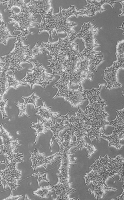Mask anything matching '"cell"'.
<instances>
[{
    "instance_id": "5",
    "label": "cell",
    "mask_w": 124,
    "mask_h": 200,
    "mask_svg": "<svg viewBox=\"0 0 124 200\" xmlns=\"http://www.w3.org/2000/svg\"><path fill=\"white\" fill-rule=\"evenodd\" d=\"M96 24L93 25L89 21L86 23H84L81 26V29L76 35V38L80 39H82L84 41L85 48L79 54V60L83 59H94L96 55L99 54L97 53H101V51H96L94 48L96 46H100L101 45L98 44V42L95 38V35L98 30V28L94 30Z\"/></svg>"
},
{
    "instance_id": "25",
    "label": "cell",
    "mask_w": 124,
    "mask_h": 200,
    "mask_svg": "<svg viewBox=\"0 0 124 200\" xmlns=\"http://www.w3.org/2000/svg\"><path fill=\"white\" fill-rule=\"evenodd\" d=\"M43 120V121L41 122L38 118L37 119L38 122L37 123L31 122L32 125L30 126V128H34L36 131V132L35 133L36 135V137L34 143V145H36L37 144L38 137L40 134L43 133L46 134V132L48 131V130L46 127L44 125V123L46 122H47L46 121Z\"/></svg>"
},
{
    "instance_id": "20",
    "label": "cell",
    "mask_w": 124,
    "mask_h": 200,
    "mask_svg": "<svg viewBox=\"0 0 124 200\" xmlns=\"http://www.w3.org/2000/svg\"><path fill=\"white\" fill-rule=\"evenodd\" d=\"M43 106L41 105L38 108V111L35 113L36 115H40L42 119L46 120L47 122L51 121L53 120L52 117H54L57 118H60V117L58 116L59 112H54L52 111L50 109L52 107L46 106L44 101H42Z\"/></svg>"
},
{
    "instance_id": "8",
    "label": "cell",
    "mask_w": 124,
    "mask_h": 200,
    "mask_svg": "<svg viewBox=\"0 0 124 200\" xmlns=\"http://www.w3.org/2000/svg\"><path fill=\"white\" fill-rule=\"evenodd\" d=\"M76 38V35H72L70 37L67 36L63 39L59 37L57 42L51 43L49 37L48 42L46 43L42 42L40 47L41 48L45 47L46 48L42 51L47 50L49 52L50 55L52 57L56 58L74 48L75 46L78 44L73 42Z\"/></svg>"
},
{
    "instance_id": "13",
    "label": "cell",
    "mask_w": 124,
    "mask_h": 200,
    "mask_svg": "<svg viewBox=\"0 0 124 200\" xmlns=\"http://www.w3.org/2000/svg\"><path fill=\"white\" fill-rule=\"evenodd\" d=\"M51 1L31 0L26 5L33 15L36 13L40 14L42 19L44 16L53 10Z\"/></svg>"
},
{
    "instance_id": "29",
    "label": "cell",
    "mask_w": 124,
    "mask_h": 200,
    "mask_svg": "<svg viewBox=\"0 0 124 200\" xmlns=\"http://www.w3.org/2000/svg\"><path fill=\"white\" fill-rule=\"evenodd\" d=\"M8 86L7 88V90L10 87H13L14 90L18 89V87L20 85L27 86V83L22 82L20 81L17 80L15 77L14 75L13 74L10 75L8 74L7 78Z\"/></svg>"
},
{
    "instance_id": "34",
    "label": "cell",
    "mask_w": 124,
    "mask_h": 200,
    "mask_svg": "<svg viewBox=\"0 0 124 200\" xmlns=\"http://www.w3.org/2000/svg\"><path fill=\"white\" fill-rule=\"evenodd\" d=\"M16 105L18 107L19 110V113L18 115V117L23 116L24 114L28 117L30 116L26 112L27 109V104L23 103H21L19 101L17 103Z\"/></svg>"
},
{
    "instance_id": "17",
    "label": "cell",
    "mask_w": 124,
    "mask_h": 200,
    "mask_svg": "<svg viewBox=\"0 0 124 200\" xmlns=\"http://www.w3.org/2000/svg\"><path fill=\"white\" fill-rule=\"evenodd\" d=\"M91 60L89 59H80L79 60V65L75 70V72L78 73L82 81L88 79L90 81L92 80L94 75L93 72L91 71L89 67Z\"/></svg>"
},
{
    "instance_id": "21",
    "label": "cell",
    "mask_w": 124,
    "mask_h": 200,
    "mask_svg": "<svg viewBox=\"0 0 124 200\" xmlns=\"http://www.w3.org/2000/svg\"><path fill=\"white\" fill-rule=\"evenodd\" d=\"M51 188L54 189L57 196L55 199H54L52 196L53 200H74L75 198H71L69 197V196L74 193L75 191L70 189L63 185L58 184L53 185Z\"/></svg>"
},
{
    "instance_id": "10",
    "label": "cell",
    "mask_w": 124,
    "mask_h": 200,
    "mask_svg": "<svg viewBox=\"0 0 124 200\" xmlns=\"http://www.w3.org/2000/svg\"><path fill=\"white\" fill-rule=\"evenodd\" d=\"M73 135L69 130L67 131L63 136H61L64 139V141L62 142L57 140V142L60 147V150L58 152L59 155H60V159L56 161L55 163L59 161L60 160L61 163H72L73 162L71 161V155H74V153H70V150L74 146H77V143L72 139Z\"/></svg>"
},
{
    "instance_id": "32",
    "label": "cell",
    "mask_w": 124,
    "mask_h": 200,
    "mask_svg": "<svg viewBox=\"0 0 124 200\" xmlns=\"http://www.w3.org/2000/svg\"><path fill=\"white\" fill-rule=\"evenodd\" d=\"M21 97L24 100V103L27 105L28 104H32L34 105V110H35L36 108H38L39 106H37L36 105L37 101L36 99L38 98L42 99L41 98L35 95V92L29 97H25L22 96Z\"/></svg>"
},
{
    "instance_id": "18",
    "label": "cell",
    "mask_w": 124,
    "mask_h": 200,
    "mask_svg": "<svg viewBox=\"0 0 124 200\" xmlns=\"http://www.w3.org/2000/svg\"><path fill=\"white\" fill-rule=\"evenodd\" d=\"M47 61L50 63V65L47 66L49 69L53 70V74L54 77L55 75H58L61 76L65 75H70L69 70L66 66L62 62L54 57Z\"/></svg>"
},
{
    "instance_id": "37",
    "label": "cell",
    "mask_w": 124,
    "mask_h": 200,
    "mask_svg": "<svg viewBox=\"0 0 124 200\" xmlns=\"http://www.w3.org/2000/svg\"><path fill=\"white\" fill-rule=\"evenodd\" d=\"M40 170H39L38 173H36L32 175V176H34L35 175L38 176V177L37 181L38 182V186H39L40 182L42 181H47L48 183H49V181L47 177V173H46L43 174L41 175L40 174Z\"/></svg>"
},
{
    "instance_id": "16",
    "label": "cell",
    "mask_w": 124,
    "mask_h": 200,
    "mask_svg": "<svg viewBox=\"0 0 124 200\" xmlns=\"http://www.w3.org/2000/svg\"><path fill=\"white\" fill-rule=\"evenodd\" d=\"M117 70L113 68L111 66L106 68L104 70V79L106 82L107 85L106 89L111 91L113 88H121L122 85L118 81L117 78Z\"/></svg>"
},
{
    "instance_id": "26",
    "label": "cell",
    "mask_w": 124,
    "mask_h": 200,
    "mask_svg": "<svg viewBox=\"0 0 124 200\" xmlns=\"http://www.w3.org/2000/svg\"><path fill=\"white\" fill-rule=\"evenodd\" d=\"M2 24L0 26V42L3 43L5 45H6L7 39L10 37H18L17 36H12L10 34V30H8L7 27V23L2 21Z\"/></svg>"
},
{
    "instance_id": "9",
    "label": "cell",
    "mask_w": 124,
    "mask_h": 200,
    "mask_svg": "<svg viewBox=\"0 0 124 200\" xmlns=\"http://www.w3.org/2000/svg\"><path fill=\"white\" fill-rule=\"evenodd\" d=\"M0 164H4L6 165L4 170H2L0 168V175L2 178L0 186L3 185L5 189L6 186H8L10 187L11 191L13 189L16 190V187L20 185L17 184V180L21 179L20 177L22 176V172L16 168V164L10 163L7 164L5 159L3 161L1 160Z\"/></svg>"
},
{
    "instance_id": "24",
    "label": "cell",
    "mask_w": 124,
    "mask_h": 200,
    "mask_svg": "<svg viewBox=\"0 0 124 200\" xmlns=\"http://www.w3.org/2000/svg\"><path fill=\"white\" fill-rule=\"evenodd\" d=\"M92 189L90 194L93 193L94 198L98 200L99 198H103L107 194L105 190L109 191L108 189L105 186L98 182L95 183L91 186Z\"/></svg>"
},
{
    "instance_id": "33",
    "label": "cell",
    "mask_w": 124,
    "mask_h": 200,
    "mask_svg": "<svg viewBox=\"0 0 124 200\" xmlns=\"http://www.w3.org/2000/svg\"><path fill=\"white\" fill-rule=\"evenodd\" d=\"M116 55L117 59L124 57V40L118 41L116 46Z\"/></svg>"
},
{
    "instance_id": "15",
    "label": "cell",
    "mask_w": 124,
    "mask_h": 200,
    "mask_svg": "<svg viewBox=\"0 0 124 200\" xmlns=\"http://www.w3.org/2000/svg\"><path fill=\"white\" fill-rule=\"evenodd\" d=\"M60 118L62 119V121L60 123H58L56 120L55 124L54 125L53 123V120L48 123L50 125V127L44 125L48 129L51 130L53 133V136L50 142V149H51L53 144L56 139H57L62 141V139L60 137V133L61 132L62 134L63 130L68 128L67 124H65V123L64 122V121L65 120V116L60 115Z\"/></svg>"
},
{
    "instance_id": "1",
    "label": "cell",
    "mask_w": 124,
    "mask_h": 200,
    "mask_svg": "<svg viewBox=\"0 0 124 200\" xmlns=\"http://www.w3.org/2000/svg\"><path fill=\"white\" fill-rule=\"evenodd\" d=\"M59 10L58 13L54 14L52 13L53 10H52L43 17L40 23H37L39 26L37 28L40 29L38 34L42 31H46L49 33L51 38L54 30L56 31V36L58 33H65L69 37L72 32L77 33L73 29L74 26L78 25L77 22H70L68 20L72 15H75L77 18L78 16L79 15V11H76L75 6L70 5L66 10L65 8L62 9L60 6Z\"/></svg>"
},
{
    "instance_id": "35",
    "label": "cell",
    "mask_w": 124,
    "mask_h": 200,
    "mask_svg": "<svg viewBox=\"0 0 124 200\" xmlns=\"http://www.w3.org/2000/svg\"><path fill=\"white\" fill-rule=\"evenodd\" d=\"M8 100V99H6L1 100L0 101V111L2 115L3 119H4L5 118L8 117L7 115L5 110L6 106L9 107L7 104Z\"/></svg>"
},
{
    "instance_id": "7",
    "label": "cell",
    "mask_w": 124,
    "mask_h": 200,
    "mask_svg": "<svg viewBox=\"0 0 124 200\" xmlns=\"http://www.w3.org/2000/svg\"><path fill=\"white\" fill-rule=\"evenodd\" d=\"M10 10L9 13H11V15L8 18H11L12 20L8 23L14 22L13 27H14L16 24L18 25V27L15 28L13 33L14 34L16 30H20L21 32L17 36L18 37H21L24 36L27 40L26 35L30 33L28 29L30 27H36L32 25L31 24L35 22H37L36 19L37 17L33 16L27 5L20 9V11L19 13H15L12 9Z\"/></svg>"
},
{
    "instance_id": "14",
    "label": "cell",
    "mask_w": 124,
    "mask_h": 200,
    "mask_svg": "<svg viewBox=\"0 0 124 200\" xmlns=\"http://www.w3.org/2000/svg\"><path fill=\"white\" fill-rule=\"evenodd\" d=\"M34 153H32L29 151L31 155L30 159L32 162V164L31 167L33 168L34 171L38 167L43 166L46 169H47L46 165L47 164H49L53 166L51 162V160L56 159L55 157L59 155L58 152L47 157H45L43 155L44 152L40 153L38 149L35 148L33 150Z\"/></svg>"
},
{
    "instance_id": "2",
    "label": "cell",
    "mask_w": 124,
    "mask_h": 200,
    "mask_svg": "<svg viewBox=\"0 0 124 200\" xmlns=\"http://www.w3.org/2000/svg\"><path fill=\"white\" fill-rule=\"evenodd\" d=\"M109 116L107 112L105 111L97 112L88 110L87 108L85 111H82L78 116L79 121L84 126L90 127L87 129L84 137L89 138L93 142L94 139H96L99 142V138L101 133V128L105 131L107 125H111L106 117Z\"/></svg>"
},
{
    "instance_id": "41",
    "label": "cell",
    "mask_w": 124,
    "mask_h": 200,
    "mask_svg": "<svg viewBox=\"0 0 124 200\" xmlns=\"http://www.w3.org/2000/svg\"><path fill=\"white\" fill-rule=\"evenodd\" d=\"M122 187L123 189V191L122 194L120 196H116L118 200H124V183Z\"/></svg>"
},
{
    "instance_id": "28",
    "label": "cell",
    "mask_w": 124,
    "mask_h": 200,
    "mask_svg": "<svg viewBox=\"0 0 124 200\" xmlns=\"http://www.w3.org/2000/svg\"><path fill=\"white\" fill-rule=\"evenodd\" d=\"M51 184L47 186L42 187L40 185V187L34 191L32 194L36 195L42 199L47 198L51 192L54 191V190L51 187Z\"/></svg>"
},
{
    "instance_id": "40",
    "label": "cell",
    "mask_w": 124,
    "mask_h": 200,
    "mask_svg": "<svg viewBox=\"0 0 124 200\" xmlns=\"http://www.w3.org/2000/svg\"><path fill=\"white\" fill-rule=\"evenodd\" d=\"M115 1L119 2H120L122 5V8L120 9V10L122 11V13L118 15V16L120 17L122 15H124V0L118 1L117 0H115Z\"/></svg>"
},
{
    "instance_id": "19",
    "label": "cell",
    "mask_w": 124,
    "mask_h": 200,
    "mask_svg": "<svg viewBox=\"0 0 124 200\" xmlns=\"http://www.w3.org/2000/svg\"><path fill=\"white\" fill-rule=\"evenodd\" d=\"M104 133H101L100 137L109 141L108 147L112 146L115 147L118 150L122 149V146L124 145V144H121L120 141L123 139L124 140V136L114 130L113 131L112 134L109 136L105 135Z\"/></svg>"
},
{
    "instance_id": "43",
    "label": "cell",
    "mask_w": 124,
    "mask_h": 200,
    "mask_svg": "<svg viewBox=\"0 0 124 200\" xmlns=\"http://www.w3.org/2000/svg\"><path fill=\"white\" fill-rule=\"evenodd\" d=\"M24 200H31L29 199V198L28 197L27 195V194H25Z\"/></svg>"
},
{
    "instance_id": "44",
    "label": "cell",
    "mask_w": 124,
    "mask_h": 200,
    "mask_svg": "<svg viewBox=\"0 0 124 200\" xmlns=\"http://www.w3.org/2000/svg\"><path fill=\"white\" fill-rule=\"evenodd\" d=\"M0 20L2 22L3 21V17L2 16V15L1 14V13H0Z\"/></svg>"
},
{
    "instance_id": "38",
    "label": "cell",
    "mask_w": 124,
    "mask_h": 200,
    "mask_svg": "<svg viewBox=\"0 0 124 200\" xmlns=\"http://www.w3.org/2000/svg\"><path fill=\"white\" fill-rule=\"evenodd\" d=\"M99 55V54L97 55H95L94 59V60H95V62H93L91 64V65L93 64L94 66V68L92 69V70H93V69H95L96 72H97L96 69L97 66L101 62L105 60L104 59H103V53L101 56L98 55Z\"/></svg>"
},
{
    "instance_id": "42",
    "label": "cell",
    "mask_w": 124,
    "mask_h": 200,
    "mask_svg": "<svg viewBox=\"0 0 124 200\" xmlns=\"http://www.w3.org/2000/svg\"><path fill=\"white\" fill-rule=\"evenodd\" d=\"M124 21L122 23V24L121 26L120 27H117V28H119L121 29L122 30H123L124 31Z\"/></svg>"
},
{
    "instance_id": "22",
    "label": "cell",
    "mask_w": 124,
    "mask_h": 200,
    "mask_svg": "<svg viewBox=\"0 0 124 200\" xmlns=\"http://www.w3.org/2000/svg\"><path fill=\"white\" fill-rule=\"evenodd\" d=\"M60 166L58 169L60 171L57 176L59 179L58 182L66 186L70 185L69 180L70 177L69 170L71 164L68 163H60Z\"/></svg>"
},
{
    "instance_id": "4",
    "label": "cell",
    "mask_w": 124,
    "mask_h": 200,
    "mask_svg": "<svg viewBox=\"0 0 124 200\" xmlns=\"http://www.w3.org/2000/svg\"><path fill=\"white\" fill-rule=\"evenodd\" d=\"M70 79L68 78L61 76L59 79L53 87L58 89L56 95L53 98L54 99L58 97L64 98V100L69 102L72 107L78 106L85 100H88L86 94L87 90L83 89L82 87L79 86L78 89L70 88L69 86Z\"/></svg>"
},
{
    "instance_id": "23",
    "label": "cell",
    "mask_w": 124,
    "mask_h": 200,
    "mask_svg": "<svg viewBox=\"0 0 124 200\" xmlns=\"http://www.w3.org/2000/svg\"><path fill=\"white\" fill-rule=\"evenodd\" d=\"M117 115L114 120L109 121L111 126H114V130L124 136V108L121 110H116Z\"/></svg>"
},
{
    "instance_id": "27",
    "label": "cell",
    "mask_w": 124,
    "mask_h": 200,
    "mask_svg": "<svg viewBox=\"0 0 124 200\" xmlns=\"http://www.w3.org/2000/svg\"><path fill=\"white\" fill-rule=\"evenodd\" d=\"M0 3H2V5L7 4V9L10 10L13 7H17L20 9L26 5L24 0H0Z\"/></svg>"
},
{
    "instance_id": "39",
    "label": "cell",
    "mask_w": 124,
    "mask_h": 200,
    "mask_svg": "<svg viewBox=\"0 0 124 200\" xmlns=\"http://www.w3.org/2000/svg\"><path fill=\"white\" fill-rule=\"evenodd\" d=\"M13 191H12L11 194L8 197L5 198L2 200H17L20 198H21L23 196V195H20L13 196L12 195Z\"/></svg>"
},
{
    "instance_id": "30",
    "label": "cell",
    "mask_w": 124,
    "mask_h": 200,
    "mask_svg": "<svg viewBox=\"0 0 124 200\" xmlns=\"http://www.w3.org/2000/svg\"><path fill=\"white\" fill-rule=\"evenodd\" d=\"M0 97L1 100H3L4 95L7 90L6 84L7 81V78L8 74H6L5 72H0Z\"/></svg>"
},
{
    "instance_id": "36",
    "label": "cell",
    "mask_w": 124,
    "mask_h": 200,
    "mask_svg": "<svg viewBox=\"0 0 124 200\" xmlns=\"http://www.w3.org/2000/svg\"><path fill=\"white\" fill-rule=\"evenodd\" d=\"M39 41L37 42L35 46L31 50L30 54L32 59H35L36 56L41 53L45 54L41 51V48L40 46L39 47L37 46Z\"/></svg>"
},
{
    "instance_id": "3",
    "label": "cell",
    "mask_w": 124,
    "mask_h": 200,
    "mask_svg": "<svg viewBox=\"0 0 124 200\" xmlns=\"http://www.w3.org/2000/svg\"><path fill=\"white\" fill-rule=\"evenodd\" d=\"M24 40L18 37L16 40L17 42H14V49L9 54L1 57L0 72L6 73L7 71L11 70L15 74L16 68L17 69V73L22 69H25L20 66L21 63L26 62L31 64L28 60L29 58L32 59L30 54L31 50L28 49L30 44L24 45Z\"/></svg>"
},
{
    "instance_id": "31",
    "label": "cell",
    "mask_w": 124,
    "mask_h": 200,
    "mask_svg": "<svg viewBox=\"0 0 124 200\" xmlns=\"http://www.w3.org/2000/svg\"><path fill=\"white\" fill-rule=\"evenodd\" d=\"M17 153H15L14 152L12 153L10 155L6 157L8 159L9 163H13L17 164L18 162L22 163L24 162V161L22 160L21 158L24 157L23 155V153L20 154L18 150V149H17Z\"/></svg>"
},
{
    "instance_id": "12",
    "label": "cell",
    "mask_w": 124,
    "mask_h": 200,
    "mask_svg": "<svg viewBox=\"0 0 124 200\" xmlns=\"http://www.w3.org/2000/svg\"><path fill=\"white\" fill-rule=\"evenodd\" d=\"M3 123L0 125V136L2 142V144L0 146V154H5L8 156L10 155L13 152L15 148H19L16 146V145L22 146V145L18 143L21 141L18 140V139L14 140L13 137L4 129L3 126Z\"/></svg>"
},
{
    "instance_id": "11",
    "label": "cell",
    "mask_w": 124,
    "mask_h": 200,
    "mask_svg": "<svg viewBox=\"0 0 124 200\" xmlns=\"http://www.w3.org/2000/svg\"><path fill=\"white\" fill-rule=\"evenodd\" d=\"M87 5L83 7L86 8L85 9L79 10V15L82 16L84 18L85 16H87L90 17L91 16H95V13L98 12L100 13L104 11L107 10L104 9L103 7V5L106 3H108L112 6V8H114L113 4L116 3L115 0H86Z\"/></svg>"
},
{
    "instance_id": "6",
    "label": "cell",
    "mask_w": 124,
    "mask_h": 200,
    "mask_svg": "<svg viewBox=\"0 0 124 200\" xmlns=\"http://www.w3.org/2000/svg\"><path fill=\"white\" fill-rule=\"evenodd\" d=\"M31 63L33 67L28 69L32 70V72H27L26 77L20 81L25 80L24 83L29 85L31 89L35 85H40L45 88L46 86L49 84L50 81L54 80L55 77L50 76V75L52 74V73H47V70L42 66V64H40L38 61L37 62H32Z\"/></svg>"
}]
</instances>
